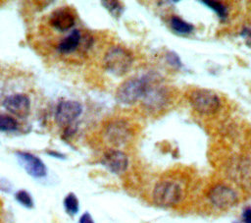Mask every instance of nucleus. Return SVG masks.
<instances>
[{
  "mask_svg": "<svg viewBox=\"0 0 251 223\" xmlns=\"http://www.w3.org/2000/svg\"><path fill=\"white\" fill-rule=\"evenodd\" d=\"M64 206H65L66 212L71 216L77 213L79 204H78V199L74 193H70L69 195H66L64 199Z\"/></svg>",
  "mask_w": 251,
  "mask_h": 223,
  "instance_id": "dca6fc26",
  "label": "nucleus"
},
{
  "mask_svg": "<svg viewBox=\"0 0 251 223\" xmlns=\"http://www.w3.org/2000/svg\"><path fill=\"white\" fill-rule=\"evenodd\" d=\"M101 162L107 169L115 174L124 173L128 166V158L126 154L114 148H110L105 151Z\"/></svg>",
  "mask_w": 251,
  "mask_h": 223,
  "instance_id": "9d476101",
  "label": "nucleus"
},
{
  "mask_svg": "<svg viewBox=\"0 0 251 223\" xmlns=\"http://www.w3.org/2000/svg\"><path fill=\"white\" fill-rule=\"evenodd\" d=\"M50 26L60 32L67 31L74 28L75 18L73 11L68 7H61L54 10L49 17Z\"/></svg>",
  "mask_w": 251,
  "mask_h": 223,
  "instance_id": "9b49d317",
  "label": "nucleus"
},
{
  "mask_svg": "<svg viewBox=\"0 0 251 223\" xmlns=\"http://www.w3.org/2000/svg\"><path fill=\"white\" fill-rule=\"evenodd\" d=\"M49 154H50V155H54V156H56V157H59V158H64V156H63V155H61V154H60V153H58V152L49 151Z\"/></svg>",
  "mask_w": 251,
  "mask_h": 223,
  "instance_id": "393cba45",
  "label": "nucleus"
},
{
  "mask_svg": "<svg viewBox=\"0 0 251 223\" xmlns=\"http://www.w3.org/2000/svg\"><path fill=\"white\" fill-rule=\"evenodd\" d=\"M18 129V121L10 115L0 114V131L12 132Z\"/></svg>",
  "mask_w": 251,
  "mask_h": 223,
  "instance_id": "f3484780",
  "label": "nucleus"
},
{
  "mask_svg": "<svg viewBox=\"0 0 251 223\" xmlns=\"http://www.w3.org/2000/svg\"><path fill=\"white\" fill-rule=\"evenodd\" d=\"M82 112V105L75 100H61L55 111V120L60 126H70Z\"/></svg>",
  "mask_w": 251,
  "mask_h": 223,
  "instance_id": "423d86ee",
  "label": "nucleus"
},
{
  "mask_svg": "<svg viewBox=\"0 0 251 223\" xmlns=\"http://www.w3.org/2000/svg\"><path fill=\"white\" fill-rule=\"evenodd\" d=\"M148 87V81L145 78H130L118 86L115 96L118 102L130 105L143 98Z\"/></svg>",
  "mask_w": 251,
  "mask_h": 223,
  "instance_id": "7ed1b4c3",
  "label": "nucleus"
},
{
  "mask_svg": "<svg viewBox=\"0 0 251 223\" xmlns=\"http://www.w3.org/2000/svg\"><path fill=\"white\" fill-rule=\"evenodd\" d=\"M202 4H204L205 6H207L208 8H210L211 10H213L217 16L222 19V20H226L227 17V6L226 4H224L223 2H219V1H215V0H203L200 1Z\"/></svg>",
  "mask_w": 251,
  "mask_h": 223,
  "instance_id": "2eb2a0df",
  "label": "nucleus"
},
{
  "mask_svg": "<svg viewBox=\"0 0 251 223\" xmlns=\"http://www.w3.org/2000/svg\"><path fill=\"white\" fill-rule=\"evenodd\" d=\"M0 223H6L5 218H4V210H3V205L0 200Z\"/></svg>",
  "mask_w": 251,
  "mask_h": 223,
  "instance_id": "5701e85b",
  "label": "nucleus"
},
{
  "mask_svg": "<svg viewBox=\"0 0 251 223\" xmlns=\"http://www.w3.org/2000/svg\"><path fill=\"white\" fill-rule=\"evenodd\" d=\"M184 197L182 184L172 178L160 180L153 188L152 199L154 203L162 207H172L178 204Z\"/></svg>",
  "mask_w": 251,
  "mask_h": 223,
  "instance_id": "f257e3e1",
  "label": "nucleus"
},
{
  "mask_svg": "<svg viewBox=\"0 0 251 223\" xmlns=\"http://www.w3.org/2000/svg\"><path fill=\"white\" fill-rule=\"evenodd\" d=\"M103 6L116 18L122 15L123 12V4L119 1H102Z\"/></svg>",
  "mask_w": 251,
  "mask_h": 223,
  "instance_id": "a211bd4d",
  "label": "nucleus"
},
{
  "mask_svg": "<svg viewBox=\"0 0 251 223\" xmlns=\"http://www.w3.org/2000/svg\"><path fill=\"white\" fill-rule=\"evenodd\" d=\"M211 203L221 209L231 207L237 200L236 193L228 186L219 184L214 186L208 194Z\"/></svg>",
  "mask_w": 251,
  "mask_h": 223,
  "instance_id": "0eeeda50",
  "label": "nucleus"
},
{
  "mask_svg": "<svg viewBox=\"0 0 251 223\" xmlns=\"http://www.w3.org/2000/svg\"><path fill=\"white\" fill-rule=\"evenodd\" d=\"M166 60L167 62L174 68L176 69H179L182 67V64H181V61H180V58L178 57V55L174 52V51H169L167 54H166Z\"/></svg>",
  "mask_w": 251,
  "mask_h": 223,
  "instance_id": "aec40b11",
  "label": "nucleus"
},
{
  "mask_svg": "<svg viewBox=\"0 0 251 223\" xmlns=\"http://www.w3.org/2000/svg\"><path fill=\"white\" fill-rule=\"evenodd\" d=\"M243 223H251V206H247L242 211Z\"/></svg>",
  "mask_w": 251,
  "mask_h": 223,
  "instance_id": "412c9836",
  "label": "nucleus"
},
{
  "mask_svg": "<svg viewBox=\"0 0 251 223\" xmlns=\"http://www.w3.org/2000/svg\"><path fill=\"white\" fill-rule=\"evenodd\" d=\"M80 40L81 32L77 28H74L68 35L59 41L57 45V51L61 54L73 53L79 46Z\"/></svg>",
  "mask_w": 251,
  "mask_h": 223,
  "instance_id": "f8f14e48",
  "label": "nucleus"
},
{
  "mask_svg": "<svg viewBox=\"0 0 251 223\" xmlns=\"http://www.w3.org/2000/svg\"><path fill=\"white\" fill-rule=\"evenodd\" d=\"M3 106L9 113L23 119L29 114L30 100L26 94L14 93L4 99Z\"/></svg>",
  "mask_w": 251,
  "mask_h": 223,
  "instance_id": "6e6552de",
  "label": "nucleus"
},
{
  "mask_svg": "<svg viewBox=\"0 0 251 223\" xmlns=\"http://www.w3.org/2000/svg\"><path fill=\"white\" fill-rule=\"evenodd\" d=\"M170 25H171V28L174 31H176V33L181 34V35L189 34L194 29L193 25H191L190 23L185 22L184 20H182L181 18H179L177 16H173L171 18Z\"/></svg>",
  "mask_w": 251,
  "mask_h": 223,
  "instance_id": "4468645a",
  "label": "nucleus"
},
{
  "mask_svg": "<svg viewBox=\"0 0 251 223\" xmlns=\"http://www.w3.org/2000/svg\"><path fill=\"white\" fill-rule=\"evenodd\" d=\"M132 62L133 57L130 51L122 46H112L103 58L106 71L117 77L126 74L130 70Z\"/></svg>",
  "mask_w": 251,
  "mask_h": 223,
  "instance_id": "f03ea898",
  "label": "nucleus"
},
{
  "mask_svg": "<svg viewBox=\"0 0 251 223\" xmlns=\"http://www.w3.org/2000/svg\"><path fill=\"white\" fill-rule=\"evenodd\" d=\"M104 139L114 146L125 144L131 137L132 130L128 122L124 119H115L108 122L104 128Z\"/></svg>",
  "mask_w": 251,
  "mask_h": 223,
  "instance_id": "39448f33",
  "label": "nucleus"
},
{
  "mask_svg": "<svg viewBox=\"0 0 251 223\" xmlns=\"http://www.w3.org/2000/svg\"><path fill=\"white\" fill-rule=\"evenodd\" d=\"M241 34H242V35H247V36L251 37V28H245L242 30Z\"/></svg>",
  "mask_w": 251,
  "mask_h": 223,
  "instance_id": "b1692460",
  "label": "nucleus"
},
{
  "mask_svg": "<svg viewBox=\"0 0 251 223\" xmlns=\"http://www.w3.org/2000/svg\"><path fill=\"white\" fill-rule=\"evenodd\" d=\"M15 197H16L17 201L20 202L25 207L31 208L33 206V200H32L31 196H30V195L26 191H25V190L18 191L16 193V195H15Z\"/></svg>",
  "mask_w": 251,
  "mask_h": 223,
  "instance_id": "6ab92c4d",
  "label": "nucleus"
},
{
  "mask_svg": "<svg viewBox=\"0 0 251 223\" xmlns=\"http://www.w3.org/2000/svg\"><path fill=\"white\" fill-rule=\"evenodd\" d=\"M188 100L192 108L202 115L214 114L221 106L219 95L210 89H194L189 93Z\"/></svg>",
  "mask_w": 251,
  "mask_h": 223,
  "instance_id": "20e7f679",
  "label": "nucleus"
},
{
  "mask_svg": "<svg viewBox=\"0 0 251 223\" xmlns=\"http://www.w3.org/2000/svg\"><path fill=\"white\" fill-rule=\"evenodd\" d=\"M78 223H94V221H93L91 215L88 212H85L79 218V222Z\"/></svg>",
  "mask_w": 251,
  "mask_h": 223,
  "instance_id": "4be33fe9",
  "label": "nucleus"
},
{
  "mask_svg": "<svg viewBox=\"0 0 251 223\" xmlns=\"http://www.w3.org/2000/svg\"><path fill=\"white\" fill-rule=\"evenodd\" d=\"M143 98H144V102L146 103V105L148 107L157 108V107H161L165 103L167 96H166L164 89H162V88H149L148 87Z\"/></svg>",
  "mask_w": 251,
  "mask_h": 223,
  "instance_id": "ddd939ff",
  "label": "nucleus"
},
{
  "mask_svg": "<svg viewBox=\"0 0 251 223\" xmlns=\"http://www.w3.org/2000/svg\"><path fill=\"white\" fill-rule=\"evenodd\" d=\"M19 163L23 166L27 174L33 178L44 177L47 173V169L42 160L36 155L26 151H17Z\"/></svg>",
  "mask_w": 251,
  "mask_h": 223,
  "instance_id": "1a4fd4ad",
  "label": "nucleus"
}]
</instances>
